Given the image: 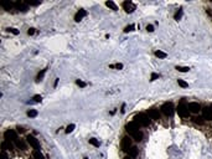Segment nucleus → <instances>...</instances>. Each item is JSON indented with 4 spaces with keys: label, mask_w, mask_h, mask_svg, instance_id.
<instances>
[{
    "label": "nucleus",
    "mask_w": 212,
    "mask_h": 159,
    "mask_svg": "<svg viewBox=\"0 0 212 159\" xmlns=\"http://www.w3.org/2000/svg\"><path fill=\"white\" fill-rule=\"evenodd\" d=\"M1 6L5 9L6 11H10V10H13V9H15V1H3L1 3Z\"/></svg>",
    "instance_id": "nucleus-13"
},
{
    "label": "nucleus",
    "mask_w": 212,
    "mask_h": 159,
    "mask_svg": "<svg viewBox=\"0 0 212 159\" xmlns=\"http://www.w3.org/2000/svg\"><path fill=\"white\" fill-rule=\"evenodd\" d=\"M123 7H124V10L126 11L128 14H132L134 10H135V4H133L132 1H124L123 3Z\"/></svg>",
    "instance_id": "nucleus-10"
},
{
    "label": "nucleus",
    "mask_w": 212,
    "mask_h": 159,
    "mask_svg": "<svg viewBox=\"0 0 212 159\" xmlns=\"http://www.w3.org/2000/svg\"><path fill=\"white\" fill-rule=\"evenodd\" d=\"M86 15H87V11H86L84 9H80L76 13V15H74V21H77V22H80L82 19H83Z\"/></svg>",
    "instance_id": "nucleus-12"
},
{
    "label": "nucleus",
    "mask_w": 212,
    "mask_h": 159,
    "mask_svg": "<svg viewBox=\"0 0 212 159\" xmlns=\"http://www.w3.org/2000/svg\"><path fill=\"white\" fill-rule=\"evenodd\" d=\"M33 158L35 159H45V157L41 154V152H37V150L33 152Z\"/></svg>",
    "instance_id": "nucleus-27"
},
{
    "label": "nucleus",
    "mask_w": 212,
    "mask_h": 159,
    "mask_svg": "<svg viewBox=\"0 0 212 159\" xmlns=\"http://www.w3.org/2000/svg\"><path fill=\"white\" fill-rule=\"evenodd\" d=\"M139 127H140L139 124L135 123V122L133 121V122H130V123L126 124V126H125V129H126V132H128L130 135H133V134H135L136 132L139 131Z\"/></svg>",
    "instance_id": "nucleus-6"
},
{
    "label": "nucleus",
    "mask_w": 212,
    "mask_h": 159,
    "mask_svg": "<svg viewBox=\"0 0 212 159\" xmlns=\"http://www.w3.org/2000/svg\"><path fill=\"white\" fill-rule=\"evenodd\" d=\"M136 154H138V148H136V147H132L130 150H129V157L130 158H135Z\"/></svg>",
    "instance_id": "nucleus-18"
},
{
    "label": "nucleus",
    "mask_w": 212,
    "mask_h": 159,
    "mask_svg": "<svg viewBox=\"0 0 212 159\" xmlns=\"http://www.w3.org/2000/svg\"><path fill=\"white\" fill-rule=\"evenodd\" d=\"M1 148H3V150H6V149L7 150H14V146H13V143H11V141L5 139L1 144Z\"/></svg>",
    "instance_id": "nucleus-14"
},
{
    "label": "nucleus",
    "mask_w": 212,
    "mask_h": 159,
    "mask_svg": "<svg viewBox=\"0 0 212 159\" xmlns=\"http://www.w3.org/2000/svg\"><path fill=\"white\" fill-rule=\"evenodd\" d=\"M134 122L138 123L141 127H148L149 124L151 123V119L149 118V116L146 113H138V115H135V117H134Z\"/></svg>",
    "instance_id": "nucleus-1"
},
{
    "label": "nucleus",
    "mask_w": 212,
    "mask_h": 159,
    "mask_svg": "<svg viewBox=\"0 0 212 159\" xmlns=\"http://www.w3.org/2000/svg\"><path fill=\"white\" fill-rule=\"evenodd\" d=\"M89 143H91L92 146H94V147H99V146H100L99 141H97L96 138H91V139H89Z\"/></svg>",
    "instance_id": "nucleus-26"
},
{
    "label": "nucleus",
    "mask_w": 212,
    "mask_h": 159,
    "mask_svg": "<svg viewBox=\"0 0 212 159\" xmlns=\"http://www.w3.org/2000/svg\"><path fill=\"white\" fill-rule=\"evenodd\" d=\"M26 141H27V143L32 147L33 149L37 150V152H40V149H41L40 143H39V141H37L35 137H33V135H27V137H26Z\"/></svg>",
    "instance_id": "nucleus-5"
},
{
    "label": "nucleus",
    "mask_w": 212,
    "mask_h": 159,
    "mask_svg": "<svg viewBox=\"0 0 212 159\" xmlns=\"http://www.w3.org/2000/svg\"><path fill=\"white\" fill-rule=\"evenodd\" d=\"M124 159H133V158H130V157H125Z\"/></svg>",
    "instance_id": "nucleus-41"
},
{
    "label": "nucleus",
    "mask_w": 212,
    "mask_h": 159,
    "mask_svg": "<svg viewBox=\"0 0 212 159\" xmlns=\"http://www.w3.org/2000/svg\"><path fill=\"white\" fill-rule=\"evenodd\" d=\"M120 112H122V113H124V112H125V104H123V106H122V109H120Z\"/></svg>",
    "instance_id": "nucleus-39"
},
{
    "label": "nucleus",
    "mask_w": 212,
    "mask_h": 159,
    "mask_svg": "<svg viewBox=\"0 0 212 159\" xmlns=\"http://www.w3.org/2000/svg\"><path fill=\"white\" fill-rule=\"evenodd\" d=\"M83 159H88V158H83Z\"/></svg>",
    "instance_id": "nucleus-43"
},
{
    "label": "nucleus",
    "mask_w": 212,
    "mask_h": 159,
    "mask_svg": "<svg viewBox=\"0 0 212 159\" xmlns=\"http://www.w3.org/2000/svg\"><path fill=\"white\" fill-rule=\"evenodd\" d=\"M201 112H202L203 119H208V121L212 119V109H211L210 106H207V107H203Z\"/></svg>",
    "instance_id": "nucleus-9"
},
{
    "label": "nucleus",
    "mask_w": 212,
    "mask_h": 159,
    "mask_svg": "<svg viewBox=\"0 0 212 159\" xmlns=\"http://www.w3.org/2000/svg\"><path fill=\"white\" fill-rule=\"evenodd\" d=\"M76 85L83 88V87H86V86H87V83H86V82H83V81H81V80H77V81H76Z\"/></svg>",
    "instance_id": "nucleus-31"
},
{
    "label": "nucleus",
    "mask_w": 212,
    "mask_h": 159,
    "mask_svg": "<svg viewBox=\"0 0 212 159\" xmlns=\"http://www.w3.org/2000/svg\"><path fill=\"white\" fill-rule=\"evenodd\" d=\"M192 121L195 122L196 124H199V126H202L203 124V117H195V118H192Z\"/></svg>",
    "instance_id": "nucleus-22"
},
{
    "label": "nucleus",
    "mask_w": 212,
    "mask_h": 159,
    "mask_svg": "<svg viewBox=\"0 0 212 159\" xmlns=\"http://www.w3.org/2000/svg\"><path fill=\"white\" fill-rule=\"evenodd\" d=\"M176 111H177V113H179V116L182 117V118H187V117H189L190 111H189V108H187V103H186L185 98H182V100L179 102Z\"/></svg>",
    "instance_id": "nucleus-2"
},
{
    "label": "nucleus",
    "mask_w": 212,
    "mask_h": 159,
    "mask_svg": "<svg viewBox=\"0 0 212 159\" xmlns=\"http://www.w3.org/2000/svg\"><path fill=\"white\" fill-rule=\"evenodd\" d=\"M0 159H9V157H7V154L5 150H1V154H0Z\"/></svg>",
    "instance_id": "nucleus-35"
},
{
    "label": "nucleus",
    "mask_w": 212,
    "mask_h": 159,
    "mask_svg": "<svg viewBox=\"0 0 212 159\" xmlns=\"http://www.w3.org/2000/svg\"><path fill=\"white\" fill-rule=\"evenodd\" d=\"M154 55L156 56V57H159V59H166V57H167V55L165 54V52H163V51H160V50L155 51Z\"/></svg>",
    "instance_id": "nucleus-20"
},
{
    "label": "nucleus",
    "mask_w": 212,
    "mask_h": 159,
    "mask_svg": "<svg viewBox=\"0 0 212 159\" xmlns=\"http://www.w3.org/2000/svg\"><path fill=\"white\" fill-rule=\"evenodd\" d=\"M160 112L166 117H173L174 112H175V107H174L173 102H165L161 106V108H160Z\"/></svg>",
    "instance_id": "nucleus-3"
},
{
    "label": "nucleus",
    "mask_w": 212,
    "mask_h": 159,
    "mask_svg": "<svg viewBox=\"0 0 212 159\" xmlns=\"http://www.w3.org/2000/svg\"><path fill=\"white\" fill-rule=\"evenodd\" d=\"M156 78H159V75L158 73H151V81H154V80H156Z\"/></svg>",
    "instance_id": "nucleus-38"
},
{
    "label": "nucleus",
    "mask_w": 212,
    "mask_h": 159,
    "mask_svg": "<svg viewBox=\"0 0 212 159\" xmlns=\"http://www.w3.org/2000/svg\"><path fill=\"white\" fill-rule=\"evenodd\" d=\"M32 100H33V102H41L42 101V97H41L40 94H35V96L32 97Z\"/></svg>",
    "instance_id": "nucleus-32"
},
{
    "label": "nucleus",
    "mask_w": 212,
    "mask_h": 159,
    "mask_svg": "<svg viewBox=\"0 0 212 159\" xmlns=\"http://www.w3.org/2000/svg\"><path fill=\"white\" fill-rule=\"evenodd\" d=\"M6 30H7V31H9V32L14 34V35H17V34H19V31H17V30H16V29H14V28H7Z\"/></svg>",
    "instance_id": "nucleus-34"
},
{
    "label": "nucleus",
    "mask_w": 212,
    "mask_h": 159,
    "mask_svg": "<svg viewBox=\"0 0 212 159\" xmlns=\"http://www.w3.org/2000/svg\"><path fill=\"white\" fill-rule=\"evenodd\" d=\"M177 83H179V86L182 87V88H186V87H189V83H186L184 80H177Z\"/></svg>",
    "instance_id": "nucleus-28"
},
{
    "label": "nucleus",
    "mask_w": 212,
    "mask_h": 159,
    "mask_svg": "<svg viewBox=\"0 0 212 159\" xmlns=\"http://www.w3.org/2000/svg\"><path fill=\"white\" fill-rule=\"evenodd\" d=\"M120 147H122V150L123 152H129L130 148H132V138L130 137H123L122 138V142H120Z\"/></svg>",
    "instance_id": "nucleus-4"
},
{
    "label": "nucleus",
    "mask_w": 212,
    "mask_h": 159,
    "mask_svg": "<svg viewBox=\"0 0 212 159\" xmlns=\"http://www.w3.org/2000/svg\"><path fill=\"white\" fill-rule=\"evenodd\" d=\"M182 14H184V13H182V9H179V10L176 11V13H175V15H174V19H175V20H176V21L181 20Z\"/></svg>",
    "instance_id": "nucleus-21"
},
{
    "label": "nucleus",
    "mask_w": 212,
    "mask_h": 159,
    "mask_svg": "<svg viewBox=\"0 0 212 159\" xmlns=\"http://www.w3.org/2000/svg\"><path fill=\"white\" fill-rule=\"evenodd\" d=\"M132 137H133V139H135L136 142H141V141H143V132H141V131H138L135 134L132 135Z\"/></svg>",
    "instance_id": "nucleus-16"
},
{
    "label": "nucleus",
    "mask_w": 212,
    "mask_h": 159,
    "mask_svg": "<svg viewBox=\"0 0 212 159\" xmlns=\"http://www.w3.org/2000/svg\"><path fill=\"white\" fill-rule=\"evenodd\" d=\"M210 107H211V109H212V104H211V106H210Z\"/></svg>",
    "instance_id": "nucleus-42"
},
{
    "label": "nucleus",
    "mask_w": 212,
    "mask_h": 159,
    "mask_svg": "<svg viewBox=\"0 0 212 159\" xmlns=\"http://www.w3.org/2000/svg\"><path fill=\"white\" fill-rule=\"evenodd\" d=\"M109 67H110V69H118V70H122V69H123V65H122V63H117V65H110Z\"/></svg>",
    "instance_id": "nucleus-33"
},
{
    "label": "nucleus",
    "mask_w": 212,
    "mask_h": 159,
    "mask_svg": "<svg viewBox=\"0 0 212 159\" xmlns=\"http://www.w3.org/2000/svg\"><path fill=\"white\" fill-rule=\"evenodd\" d=\"M57 83H58V78H56V81H55V85H54V86L56 87V86H57Z\"/></svg>",
    "instance_id": "nucleus-40"
},
{
    "label": "nucleus",
    "mask_w": 212,
    "mask_h": 159,
    "mask_svg": "<svg viewBox=\"0 0 212 159\" xmlns=\"http://www.w3.org/2000/svg\"><path fill=\"white\" fill-rule=\"evenodd\" d=\"M73 129H74V124H70V126H67V128H66V133L68 134V133H71V132H73Z\"/></svg>",
    "instance_id": "nucleus-29"
},
{
    "label": "nucleus",
    "mask_w": 212,
    "mask_h": 159,
    "mask_svg": "<svg viewBox=\"0 0 212 159\" xmlns=\"http://www.w3.org/2000/svg\"><path fill=\"white\" fill-rule=\"evenodd\" d=\"M15 144H16L19 149H22V150L26 149V143L22 141V139H16V141H15Z\"/></svg>",
    "instance_id": "nucleus-15"
},
{
    "label": "nucleus",
    "mask_w": 212,
    "mask_h": 159,
    "mask_svg": "<svg viewBox=\"0 0 212 159\" xmlns=\"http://www.w3.org/2000/svg\"><path fill=\"white\" fill-rule=\"evenodd\" d=\"M4 137H5V139H7V141H16L17 138V133H16V131H14V129H6L5 131V133H4Z\"/></svg>",
    "instance_id": "nucleus-8"
},
{
    "label": "nucleus",
    "mask_w": 212,
    "mask_h": 159,
    "mask_svg": "<svg viewBox=\"0 0 212 159\" xmlns=\"http://www.w3.org/2000/svg\"><path fill=\"white\" fill-rule=\"evenodd\" d=\"M27 34H29V35H33V34H35V29H33V28H30V29L27 30Z\"/></svg>",
    "instance_id": "nucleus-37"
},
{
    "label": "nucleus",
    "mask_w": 212,
    "mask_h": 159,
    "mask_svg": "<svg viewBox=\"0 0 212 159\" xmlns=\"http://www.w3.org/2000/svg\"><path fill=\"white\" fill-rule=\"evenodd\" d=\"M146 30H148L149 32H152V31H154V26H152V25H148L146 26Z\"/></svg>",
    "instance_id": "nucleus-36"
},
{
    "label": "nucleus",
    "mask_w": 212,
    "mask_h": 159,
    "mask_svg": "<svg viewBox=\"0 0 212 159\" xmlns=\"http://www.w3.org/2000/svg\"><path fill=\"white\" fill-rule=\"evenodd\" d=\"M27 116L31 117V118H33V117L37 116V111H36V109H29V111H27Z\"/></svg>",
    "instance_id": "nucleus-24"
},
{
    "label": "nucleus",
    "mask_w": 212,
    "mask_h": 159,
    "mask_svg": "<svg viewBox=\"0 0 212 159\" xmlns=\"http://www.w3.org/2000/svg\"><path fill=\"white\" fill-rule=\"evenodd\" d=\"M106 5H107L108 7H110L112 10H114V11H117V10H118L117 5H115V4H114L113 1H107V3H106Z\"/></svg>",
    "instance_id": "nucleus-23"
},
{
    "label": "nucleus",
    "mask_w": 212,
    "mask_h": 159,
    "mask_svg": "<svg viewBox=\"0 0 212 159\" xmlns=\"http://www.w3.org/2000/svg\"><path fill=\"white\" fill-rule=\"evenodd\" d=\"M25 3L27 4V5H32V6H37V5H40L41 4V0H25Z\"/></svg>",
    "instance_id": "nucleus-19"
},
{
    "label": "nucleus",
    "mask_w": 212,
    "mask_h": 159,
    "mask_svg": "<svg viewBox=\"0 0 212 159\" xmlns=\"http://www.w3.org/2000/svg\"><path fill=\"white\" fill-rule=\"evenodd\" d=\"M176 70L180 71V72H187L190 70V67H186V66H176Z\"/></svg>",
    "instance_id": "nucleus-25"
},
{
    "label": "nucleus",
    "mask_w": 212,
    "mask_h": 159,
    "mask_svg": "<svg viewBox=\"0 0 212 159\" xmlns=\"http://www.w3.org/2000/svg\"><path fill=\"white\" fill-rule=\"evenodd\" d=\"M146 115L149 116V118L150 119H159V109H155V108H149L148 109V112H146Z\"/></svg>",
    "instance_id": "nucleus-11"
},
{
    "label": "nucleus",
    "mask_w": 212,
    "mask_h": 159,
    "mask_svg": "<svg viewBox=\"0 0 212 159\" xmlns=\"http://www.w3.org/2000/svg\"><path fill=\"white\" fill-rule=\"evenodd\" d=\"M134 28H135V26H134L133 24H132V25H128V26H126V28L124 29V32H130V31H134Z\"/></svg>",
    "instance_id": "nucleus-30"
},
{
    "label": "nucleus",
    "mask_w": 212,
    "mask_h": 159,
    "mask_svg": "<svg viewBox=\"0 0 212 159\" xmlns=\"http://www.w3.org/2000/svg\"><path fill=\"white\" fill-rule=\"evenodd\" d=\"M187 108H189L190 113H195V115H197L199 112L202 111L201 104L199 103V102H190V103H187Z\"/></svg>",
    "instance_id": "nucleus-7"
},
{
    "label": "nucleus",
    "mask_w": 212,
    "mask_h": 159,
    "mask_svg": "<svg viewBox=\"0 0 212 159\" xmlns=\"http://www.w3.org/2000/svg\"><path fill=\"white\" fill-rule=\"evenodd\" d=\"M46 71H47V67H46V69H43V70H41V72H39V75H37V77H36V82L42 81L45 73H46Z\"/></svg>",
    "instance_id": "nucleus-17"
}]
</instances>
